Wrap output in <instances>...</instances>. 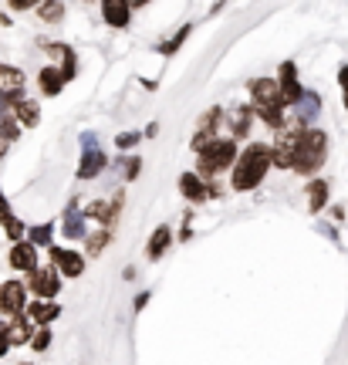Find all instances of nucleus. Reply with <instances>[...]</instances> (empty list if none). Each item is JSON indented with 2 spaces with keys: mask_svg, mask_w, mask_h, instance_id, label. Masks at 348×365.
I'll return each instance as SVG.
<instances>
[{
  "mask_svg": "<svg viewBox=\"0 0 348 365\" xmlns=\"http://www.w3.org/2000/svg\"><path fill=\"white\" fill-rule=\"evenodd\" d=\"M230 186L237 190V193H247V190H257L260 182H264V176L274 170L271 163V145L264 143H250L240 153V156L233 159L230 166Z\"/></svg>",
  "mask_w": 348,
  "mask_h": 365,
  "instance_id": "obj_1",
  "label": "nucleus"
},
{
  "mask_svg": "<svg viewBox=\"0 0 348 365\" xmlns=\"http://www.w3.org/2000/svg\"><path fill=\"white\" fill-rule=\"evenodd\" d=\"M328 159V135L322 129H301V139H297V149H295V159H291V170L297 176H314V173L324 166Z\"/></svg>",
  "mask_w": 348,
  "mask_h": 365,
  "instance_id": "obj_2",
  "label": "nucleus"
},
{
  "mask_svg": "<svg viewBox=\"0 0 348 365\" xmlns=\"http://www.w3.org/2000/svg\"><path fill=\"white\" fill-rule=\"evenodd\" d=\"M196 156H200L196 173H200L203 180H213V176H220L223 170L233 166V159H237V139H213V143H210L203 153H196Z\"/></svg>",
  "mask_w": 348,
  "mask_h": 365,
  "instance_id": "obj_3",
  "label": "nucleus"
},
{
  "mask_svg": "<svg viewBox=\"0 0 348 365\" xmlns=\"http://www.w3.org/2000/svg\"><path fill=\"white\" fill-rule=\"evenodd\" d=\"M247 91H250L254 112H264V108H287L284 98H281V85H277V78H250Z\"/></svg>",
  "mask_w": 348,
  "mask_h": 365,
  "instance_id": "obj_4",
  "label": "nucleus"
},
{
  "mask_svg": "<svg viewBox=\"0 0 348 365\" xmlns=\"http://www.w3.org/2000/svg\"><path fill=\"white\" fill-rule=\"evenodd\" d=\"M180 190L183 196L190 200V203H207V200H217L220 190L213 186V182H207L200 173H183L180 176Z\"/></svg>",
  "mask_w": 348,
  "mask_h": 365,
  "instance_id": "obj_5",
  "label": "nucleus"
},
{
  "mask_svg": "<svg viewBox=\"0 0 348 365\" xmlns=\"http://www.w3.org/2000/svg\"><path fill=\"white\" fill-rule=\"evenodd\" d=\"M27 308V287L21 281H4L0 284V312L14 318V314H21Z\"/></svg>",
  "mask_w": 348,
  "mask_h": 365,
  "instance_id": "obj_6",
  "label": "nucleus"
},
{
  "mask_svg": "<svg viewBox=\"0 0 348 365\" xmlns=\"http://www.w3.org/2000/svg\"><path fill=\"white\" fill-rule=\"evenodd\" d=\"M277 85H281L284 105H295L297 98L304 95L301 78H297V65H295V61H281V68H277Z\"/></svg>",
  "mask_w": 348,
  "mask_h": 365,
  "instance_id": "obj_7",
  "label": "nucleus"
},
{
  "mask_svg": "<svg viewBox=\"0 0 348 365\" xmlns=\"http://www.w3.org/2000/svg\"><path fill=\"white\" fill-rule=\"evenodd\" d=\"M118 210H122V193H116L112 200H95V203H88L81 213H85V220H95V223H102V227H112L116 217H118Z\"/></svg>",
  "mask_w": 348,
  "mask_h": 365,
  "instance_id": "obj_8",
  "label": "nucleus"
},
{
  "mask_svg": "<svg viewBox=\"0 0 348 365\" xmlns=\"http://www.w3.org/2000/svg\"><path fill=\"white\" fill-rule=\"evenodd\" d=\"M31 291H34L38 298H58V291H61L58 267H34V271H31Z\"/></svg>",
  "mask_w": 348,
  "mask_h": 365,
  "instance_id": "obj_9",
  "label": "nucleus"
},
{
  "mask_svg": "<svg viewBox=\"0 0 348 365\" xmlns=\"http://www.w3.org/2000/svg\"><path fill=\"white\" fill-rule=\"evenodd\" d=\"M291 108H295V122H297V125H304V129H308V125H314V118L322 115V95L304 88V95H301Z\"/></svg>",
  "mask_w": 348,
  "mask_h": 365,
  "instance_id": "obj_10",
  "label": "nucleus"
},
{
  "mask_svg": "<svg viewBox=\"0 0 348 365\" xmlns=\"http://www.w3.org/2000/svg\"><path fill=\"white\" fill-rule=\"evenodd\" d=\"M48 250H51V261L58 267V274H65V277H81L85 274V257L78 250L68 247H48Z\"/></svg>",
  "mask_w": 348,
  "mask_h": 365,
  "instance_id": "obj_11",
  "label": "nucleus"
},
{
  "mask_svg": "<svg viewBox=\"0 0 348 365\" xmlns=\"http://www.w3.org/2000/svg\"><path fill=\"white\" fill-rule=\"evenodd\" d=\"M7 261H11L14 271H24L31 274L34 267H38V247L31 244V240H14L11 254H7Z\"/></svg>",
  "mask_w": 348,
  "mask_h": 365,
  "instance_id": "obj_12",
  "label": "nucleus"
},
{
  "mask_svg": "<svg viewBox=\"0 0 348 365\" xmlns=\"http://www.w3.org/2000/svg\"><path fill=\"white\" fill-rule=\"evenodd\" d=\"M105 166H108V156H105L98 145L81 149V159H78V180H95V176H102Z\"/></svg>",
  "mask_w": 348,
  "mask_h": 365,
  "instance_id": "obj_13",
  "label": "nucleus"
},
{
  "mask_svg": "<svg viewBox=\"0 0 348 365\" xmlns=\"http://www.w3.org/2000/svg\"><path fill=\"white\" fill-rule=\"evenodd\" d=\"M0 95H4L11 105L24 95V71H21V68L0 65Z\"/></svg>",
  "mask_w": 348,
  "mask_h": 365,
  "instance_id": "obj_14",
  "label": "nucleus"
},
{
  "mask_svg": "<svg viewBox=\"0 0 348 365\" xmlns=\"http://www.w3.org/2000/svg\"><path fill=\"white\" fill-rule=\"evenodd\" d=\"M102 21L108 27H116V31H122V27L132 24V7L129 0H102Z\"/></svg>",
  "mask_w": 348,
  "mask_h": 365,
  "instance_id": "obj_15",
  "label": "nucleus"
},
{
  "mask_svg": "<svg viewBox=\"0 0 348 365\" xmlns=\"http://www.w3.org/2000/svg\"><path fill=\"white\" fill-rule=\"evenodd\" d=\"M24 314L34 322V325H51L54 318L61 314V304H54V298H38V301L27 304Z\"/></svg>",
  "mask_w": 348,
  "mask_h": 365,
  "instance_id": "obj_16",
  "label": "nucleus"
},
{
  "mask_svg": "<svg viewBox=\"0 0 348 365\" xmlns=\"http://www.w3.org/2000/svg\"><path fill=\"white\" fill-rule=\"evenodd\" d=\"M11 115L21 122V129H34L41 122V105L34 102V98H27V95H21L17 102L11 105Z\"/></svg>",
  "mask_w": 348,
  "mask_h": 365,
  "instance_id": "obj_17",
  "label": "nucleus"
},
{
  "mask_svg": "<svg viewBox=\"0 0 348 365\" xmlns=\"http://www.w3.org/2000/svg\"><path fill=\"white\" fill-rule=\"evenodd\" d=\"M254 118H257L254 105H237V108H230L227 122H230V129H233V139H247V135H250V125H254Z\"/></svg>",
  "mask_w": 348,
  "mask_h": 365,
  "instance_id": "obj_18",
  "label": "nucleus"
},
{
  "mask_svg": "<svg viewBox=\"0 0 348 365\" xmlns=\"http://www.w3.org/2000/svg\"><path fill=\"white\" fill-rule=\"evenodd\" d=\"M68 85V78L61 75V68L58 65H48L38 71V88L48 95V98H54V95H61V88Z\"/></svg>",
  "mask_w": 348,
  "mask_h": 365,
  "instance_id": "obj_19",
  "label": "nucleus"
},
{
  "mask_svg": "<svg viewBox=\"0 0 348 365\" xmlns=\"http://www.w3.org/2000/svg\"><path fill=\"white\" fill-rule=\"evenodd\" d=\"M61 234H65L68 240H85V237H88V227H85V213L78 210V203H71V207H68Z\"/></svg>",
  "mask_w": 348,
  "mask_h": 365,
  "instance_id": "obj_20",
  "label": "nucleus"
},
{
  "mask_svg": "<svg viewBox=\"0 0 348 365\" xmlns=\"http://www.w3.org/2000/svg\"><path fill=\"white\" fill-rule=\"evenodd\" d=\"M48 51L54 54V58H61V75H65L68 81L78 75V54L68 48V44H48Z\"/></svg>",
  "mask_w": 348,
  "mask_h": 365,
  "instance_id": "obj_21",
  "label": "nucleus"
},
{
  "mask_svg": "<svg viewBox=\"0 0 348 365\" xmlns=\"http://www.w3.org/2000/svg\"><path fill=\"white\" fill-rule=\"evenodd\" d=\"M31 331H34V328H31V318H27L24 312H21V314H14V322L7 325L11 345H27V341H31Z\"/></svg>",
  "mask_w": 348,
  "mask_h": 365,
  "instance_id": "obj_22",
  "label": "nucleus"
},
{
  "mask_svg": "<svg viewBox=\"0 0 348 365\" xmlns=\"http://www.w3.org/2000/svg\"><path fill=\"white\" fill-rule=\"evenodd\" d=\"M328 180H311L308 182V210L311 213H318V210L328 207Z\"/></svg>",
  "mask_w": 348,
  "mask_h": 365,
  "instance_id": "obj_23",
  "label": "nucleus"
},
{
  "mask_svg": "<svg viewBox=\"0 0 348 365\" xmlns=\"http://www.w3.org/2000/svg\"><path fill=\"white\" fill-rule=\"evenodd\" d=\"M169 240H173V230L169 227H159L153 237H149V247H145V257L149 261H155V257H163L166 254V247H169Z\"/></svg>",
  "mask_w": 348,
  "mask_h": 365,
  "instance_id": "obj_24",
  "label": "nucleus"
},
{
  "mask_svg": "<svg viewBox=\"0 0 348 365\" xmlns=\"http://www.w3.org/2000/svg\"><path fill=\"white\" fill-rule=\"evenodd\" d=\"M38 17L44 24H61V21H65V4H61V0H41Z\"/></svg>",
  "mask_w": 348,
  "mask_h": 365,
  "instance_id": "obj_25",
  "label": "nucleus"
},
{
  "mask_svg": "<svg viewBox=\"0 0 348 365\" xmlns=\"http://www.w3.org/2000/svg\"><path fill=\"white\" fill-rule=\"evenodd\" d=\"M27 240L34 244V247H51V237H54V227L51 223H41V227H31L27 230Z\"/></svg>",
  "mask_w": 348,
  "mask_h": 365,
  "instance_id": "obj_26",
  "label": "nucleus"
},
{
  "mask_svg": "<svg viewBox=\"0 0 348 365\" xmlns=\"http://www.w3.org/2000/svg\"><path fill=\"white\" fill-rule=\"evenodd\" d=\"M257 118L264 122V125H271V129L277 132V129L287 125V108H264V112H257Z\"/></svg>",
  "mask_w": 348,
  "mask_h": 365,
  "instance_id": "obj_27",
  "label": "nucleus"
},
{
  "mask_svg": "<svg viewBox=\"0 0 348 365\" xmlns=\"http://www.w3.org/2000/svg\"><path fill=\"white\" fill-rule=\"evenodd\" d=\"M85 240H88V254H91V257H98V254H102V250L108 247V240H112V230H108V227H102L98 234L85 237Z\"/></svg>",
  "mask_w": 348,
  "mask_h": 365,
  "instance_id": "obj_28",
  "label": "nucleus"
},
{
  "mask_svg": "<svg viewBox=\"0 0 348 365\" xmlns=\"http://www.w3.org/2000/svg\"><path fill=\"white\" fill-rule=\"evenodd\" d=\"M190 31H193V24H183L180 31L173 34V38H169V41H163V44H159V54H173V51H176V48H180V44H183V41L190 38Z\"/></svg>",
  "mask_w": 348,
  "mask_h": 365,
  "instance_id": "obj_29",
  "label": "nucleus"
},
{
  "mask_svg": "<svg viewBox=\"0 0 348 365\" xmlns=\"http://www.w3.org/2000/svg\"><path fill=\"white\" fill-rule=\"evenodd\" d=\"M4 230H7V237H11V240H24V234H27V227L21 220H17V217H14V213H7V217H4Z\"/></svg>",
  "mask_w": 348,
  "mask_h": 365,
  "instance_id": "obj_30",
  "label": "nucleus"
},
{
  "mask_svg": "<svg viewBox=\"0 0 348 365\" xmlns=\"http://www.w3.org/2000/svg\"><path fill=\"white\" fill-rule=\"evenodd\" d=\"M220 122H223V108H220V105H213L210 112H203V118H200V129H203V132H213Z\"/></svg>",
  "mask_w": 348,
  "mask_h": 365,
  "instance_id": "obj_31",
  "label": "nucleus"
},
{
  "mask_svg": "<svg viewBox=\"0 0 348 365\" xmlns=\"http://www.w3.org/2000/svg\"><path fill=\"white\" fill-rule=\"evenodd\" d=\"M27 345H31V349H34V352H44V349H48V345H51V331H48V325H41L38 331H34V335H31V341H27Z\"/></svg>",
  "mask_w": 348,
  "mask_h": 365,
  "instance_id": "obj_32",
  "label": "nucleus"
},
{
  "mask_svg": "<svg viewBox=\"0 0 348 365\" xmlns=\"http://www.w3.org/2000/svg\"><path fill=\"white\" fill-rule=\"evenodd\" d=\"M139 143H142V132H118V135H116V145L122 149V153H129V149H135Z\"/></svg>",
  "mask_w": 348,
  "mask_h": 365,
  "instance_id": "obj_33",
  "label": "nucleus"
},
{
  "mask_svg": "<svg viewBox=\"0 0 348 365\" xmlns=\"http://www.w3.org/2000/svg\"><path fill=\"white\" fill-rule=\"evenodd\" d=\"M139 173H142V159L139 156H129V159H122V176L126 180H139Z\"/></svg>",
  "mask_w": 348,
  "mask_h": 365,
  "instance_id": "obj_34",
  "label": "nucleus"
},
{
  "mask_svg": "<svg viewBox=\"0 0 348 365\" xmlns=\"http://www.w3.org/2000/svg\"><path fill=\"white\" fill-rule=\"evenodd\" d=\"M338 88H342V105L348 108V61L338 68Z\"/></svg>",
  "mask_w": 348,
  "mask_h": 365,
  "instance_id": "obj_35",
  "label": "nucleus"
},
{
  "mask_svg": "<svg viewBox=\"0 0 348 365\" xmlns=\"http://www.w3.org/2000/svg\"><path fill=\"white\" fill-rule=\"evenodd\" d=\"M7 4H11L14 11H31V7H38L41 0H7Z\"/></svg>",
  "mask_w": 348,
  "mask_h": 365,
  "instance_id": "obj_36",
  "label": "nucleus"
},
{
  "mask_svg": "<svg viewBox=\"0 0 348 365\" xmlns=\"http://www.w3.org/2000/svg\"><path fill=\"white\" fill-rule=\"evenodd\" d=\"M7 349H11V335H7V325H0V359L7 355Z\"/></svg>",
  "mask_w": 348,
  "mask_h": 365,
  "instance_id": "obj_37",
  "label": "nucleus"
},
{
  "mask_svg": "<svg viewBox=\"0 0 348 365\" xmlns=\"http://www.w3.org/2000/svg\"><path fill=\"white\" fill-rule=\"evenodd\" d=\"M95 145V132H81V149H91Z\"/></svg>",
  "mask_w": 348,
  "mask_h": 365,
  "instance_id": "obj_38",
  "label": "nucleus"
},
{
  "mask_svg": "<svg viewBox=\"0 0 348 365\" xmlns=\"http://www.w3.org/2000/svg\"><path fill=\"white\" fill-rule=\"evenodd\" d=\"M11 213V207H7V196H4V190H0V220Z\"/></svg>",
  "mask_w": 348,
  "mask_h": 365,
  "instance_id": "obj_39",
  "label": "nucleus"
},
{
  "mask_svg": "<svg viewBox=\"0 0 348 365\" xmlns=\"http://www.w3.org/2000/svg\"><path fill=\"white\" fill-rule=\"evenodd\" d=\"M4 115H11V102H7V98L0 95V118H4Z\"/></svg>",
  "mask_w": 348,
  "mask_h": 365,
  "instance_id": "obj_40",
  "label": "nucleus"
},
{
  "mask_svg": "<svg viewBox=\"0 0 348 365\" xmlns=\"http://www.w3.org/2000/svg\"><path fill=\"white\" fill-rule=\"evenodd\" d=\"M155 132H159V125H155V122H153V125H145V132H142V135H145V139H153Z\"/></svg>",
  "mask_w": 348,
  "mask_h": 365,
  "instance_id": "obj_41",
  "label": "nucleus"
},
{
  "mask_svg": "<svg viewBox=\"0 0 348 365\" xmlns=\"http://www.w3.org/2000/svg\"><path fill=\"white\" fill-rule=\"evenodd\" d=\"M145 301H149V294H139V298H135V312H142V308H145Z\"/></svg>",
  "mask_w": 348,
  "mask_h": 365,
  "instance_id": "obj_42",
  "label": "nucleus"
},
{
  "mask_svg": "<svg viewBox=\"0 0 348 365\" xmlns=\"http://www.w3.org/2000/svg\"><path fill=\"white\" fill-rule=\"evenodd\" d=\"M7 145H11V143H7V139H0V159L7 156Z\"/></svg>",
  "mask_w": 348,
  "mask_h": 365,
  "instance_id": "obj_43",
  "label": "nucleus"
},
{
  "mask_svg": "<svg viewBox=\"0 0 348 365\" xmlns=\"http://www.w3.org/2000/svg\"><path fill=\"white\" fill-rule=\"evenodd\" d=\"M149 0H129V7H145Z\"/></svg>",
  "mask_w": 348,
  "mask_h": 365,
  "instance_id": "obj_44",
  "label": "nucleus"
}]
</instances>
